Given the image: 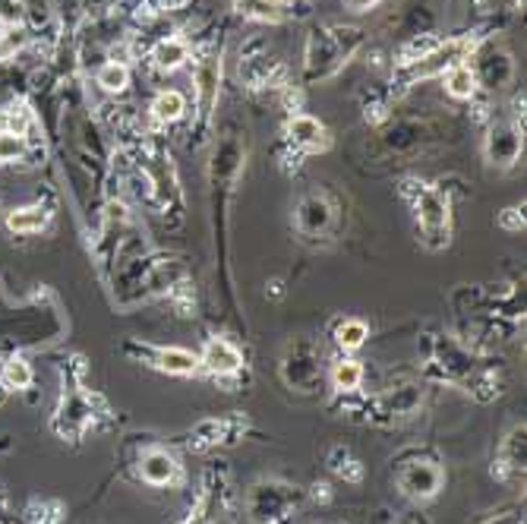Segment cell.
Masks as SVG:
<instances>
[{
  "mask_svg": "<svg viewBox=\"0 0 527 524\" xmlns=\"http://www.w3.org/2000/svg\"><path fill=\"white\" fill-rule=\"evenodd\" d=\"M300 489L287 487L282 480H259L246 493V512L256 524H284L297 512Z\"/></svg>",
  "mask_w": 527,
  "mask_h": 524,
  "instance_id": "cell-1",
  "label": "cell"
},
{
  "mask_svg": "<svg viewBox=\"0 0 527 524\" xmlns=\"http://www.w3.org/2000/svg\"><path fill=\"white\" fill-rule=\"evenodd\" d=\"M442 484H446V474H442V467L436 465L433 458L405 461L398 471L401 493L410 496V499H417V502H427V499H433V496H439Z\"/></svg>",
  "mask_w": 527,
  "mask_h": 524,
  "instance_id": "cell-2",
  "label": "cell"
},
{
  "mask_svg": "<svg viewBox=\"0 0 527 524\" xmlns=\"http://www.w3.org/2000/svg\"><path fill=\"white\" fill-rule=\"evenodd\" d=\"M417 218H420V234L423 244L439 250L449 244V203L442 193L423 187L417 196Z\"/></svg>",
  "mask_w": 527,
  "mask_h": 524,
  "instance_id": "cell-3",
  "label": "cell"
},
{
  "mask_svg": "<svg viewBox=\"0 0 527 524\" xmlns=\"http://www.w3.org/2000/svg\"><path fill=\"white\" fill-rule=\"evenodd\" d=\"M284 383L294 385V389H304L310 392L313 385L323 379V367H319V354L316 348H313L310 341H304V338H297V341L287 348V357H284Z\"/></svg>",
  "mask_w": 527,
  "mask_h": 524,
  "instance_id": "cell-4",
  "label": "cell"
},
{
  "mask_svg": "<svg viewBox=\"0 0 527 524\" xmlns=\"http://www.w3.org/2000/svg\"><path fill=\"white\" fill-rule=\"evenodd\" d=\"M200 367L209 370L212 376H234L243 367V351L228 338H209L200 354Z\"/></svg>",
  "mask_w": 527,
  "mask_h": 524,
  "instance_id": "cell-5",
  "label": "cell"
},
{
  "mask_svg": "<svg viewBox=\"0 0 527 524\" xmlns=\"http://www.w3.org/2000/svg\"><path fill=\"white\" fill-rule=\"evenodd\" d=\"M140 477L149 487H174L181 480V465L168 449H149L140 458Z\"/></svg>",
  "mask_w": 527,
  "mask_h": 524,
  "instance_id": "cell-6",
  "label": "cell"
},
{
  "mask_svg": "<svg viewBox=\"0 0 527 524\" xmlns=\"http://www.w3.org/2000/svg\"><path fill=\"white\" fill-rule=\"evenodd\" d=\"M423 404V389L417 383H398L388 385L379 395V414H386L388 420H405Z\"/></svg>",
  "mask_w": 527,
  "mask_h": 524,
  "instance_id": "cell-7",
  "label": "cell"
},
{
  "mask_svg": "<svg viewBox=\"0 0 527 524\" xmlns=\"http://www.w3.org/2000/svg\"><path fill=\"white\" fill-rule=\"evenodd\" d=\"M512 73H515V67H512V58L505 51L490 47V51H483L480 58H477L474 76L477 82H483L487 89H502L505 82L512 79Z\"/></svg>",
  "mask_w": 527,
  "mask_h": 524,
  "instance_id": "cell-8",
  "label": "cell"
},
{
  "mask_svg": "<svg viewBox=\"0 0 527 524\" xmlns=\"http://www.w3.org/2000/svg\"><path fill=\"white\" fill-rule=\"evenodd\" d=\"M328 225H332V205H328V199H323L319 193L306 196L304 203L297 205V227H300V234H306V237H316V234H323Z\"/></svg>",
  "mask_w": 527,
  "mask_h": 524,
  "instance_id": "cell-9",
  "label": "cell"
},
{
  "mask_svg": "<svg viewBox=\"0 0 527 524\" xmlns=\"http://www.w3.org/2000/svg\"><path fill=\"white\" fill-rule=\"evenodd\" d=\"M152 367L170 376H193L200 370V354L187 348H159L152 351Z\"/></svg>",
  "mask_w": 527,
  "mask_h": 524,
  "instance_id": "cell-10",
  "label": "cell"
},
{
  "mask_svg": "<svg viewBox=\"0 0 527 524\" xmlns=\"http://www.w3.org/2000/svg\"><path fill=\"white\" fill-rule=\"evenodd\" d=\"M487 155L492 164H502V168H509V164L518 162V155H522V136H518L515 127H496L490 133V142H487Z\"/></svg>",
  "mask_w": 527,
  "mask_h": 524,
  "instance_id": "cell-11",
  "label": "cell"
},
{
  "mask_svg": "<svg viewBox=\"0 0 527 524\" xmlns=\"http://www.w3.org/2000/svg\"><path fill=\"white\" fill-rule=\"evenodd\" d=\"M287 133H291V140L297 142V146H304V149H319V146H326V142H328L326 127L313 114H294Z\"/></svg>",
  "mask_w": 527,
  "mask_h": 524,
  "instance_id": "cell-12",
  "label": "cell"
},
{
  "mask_svg": "<svg viewBox=\"0 0 527 524\" xmlns=\"http://www.w3.org/2000/svg\"><path fill=\"white\" fill-rule=\"evenodd\" d=\"M499 474H524V426H515L499 452Z\"/></svg>",
  "mask_w": 527,
  "mask_h": 524,
  "instance_id": "cell-13",
  "label": "cell"
},
{
  "mask_svg": "<svg viewBox=\"0 0 527 524\" xmlns=\"http://www.w3.org/2000/svg\"><path fill=\"white\" fill-rule=\"evenodd\" d=\"M477 76H474V67L470 64H455L446 70V92L451 95V99H474L477 92Z\"/></svg>",
  "mask_w": 527,
  "mask_h": 524,
  "instance_id": "cell-14",
  "label": "cell"
},
{
  "mask_svg": "<svg viewBox=\"0 0 527 524\" xmlns=\"http://www.w3.org/2000/svg\"><path fill=\"white\" fill-rule=\"evenodd\" d=\"M187 58H190V47L183 38H161L152 51V60L159 70H177Z\"/></svg>",
  "mask_w": 527,
  "mask_h": 524,
  "instance_id": "cell-15",
  "label": "cell"
},
{
  "mask_svg": "<svg viewBox=\"0 0 527 524\" xmlns=\"http://www.w3.org/2000/svg\"><path fill=\"white\" fill-rule=\"evenodd\" d=\"M183 114H187V99L177 89H164V92H159V99L152 101V117L159 123H174Z\"/></svg>",
  "mask_w": 527,
  "mask_h": 524,
  "instance_id": "cell-16",
  "label": "cell"
},
{
  "mask_svg": "<svg viewBox=\"0 0 527 524\" xmlns=\"http://www.w3.org/2000/svg\"><path fill=\"white\" fill-rule=\"evenodd\" d=\"M364 383V363L360 361H338L332 367V389L335 392H357Z\"/></svg>",
  "mask_w": 527,
  "mask_h": 524,
  "instance_id": "cell-17",
  "label": "cell"
},
{
  "mask_svg": "<svg viewBox=\"0 0 527 524\" xmlns=\"http://www.w3.org/2000/svg\"><path fill=\"white\" fill-rule=\"evenodd\" d=\"M4 385L13 392H26L32 385V379H36V373H32V363L26 361V357H10V361L4 363Z\"/></svg>",
  "mask_w": 527,
  "mask_h": 524,
  "instance_id": "cell-18",
  "label": "cell"
},
{
  "mask_svg": "<svg viewBox=\"0 0 527 524\" xmlns=\"http://www.w3.org/2000/svg\"><path fill=\"white\" fill-rule=\"evenodd\" d=\"M47 222L45 209H36V205H29V209H13L10 215H6V227L16 234H36L41 231Z\"/></svg>",
  "mask_w": 527,
  "mask_h": 524,
  "instance_id": "cell-19",
  "label": "cell"
},
{
  "mask_svg": "<svg viewBox=\"0 0 527 524\" xmlns=\"http://www.w3.org/2000/svg\"><path fill=\"white\" fill-rule=\"evenodd\" d=\"M95 79H98V86L105 89V92L120 95V92H127V86H129V70H127V64H120V60H111V64L101 67Z\"/></svg>",
  "mask_w": 527,
  "mask_h": 524,
  "instance_id": "cell-20",
  "label": "cell"
},
{
  "mask_svg": "<svg viewBox=\"0 0 527 524\" xmlns=\"http://www.w3.org/2000/svg\"><path fill=\"white\" fill-rule=\"evenodd\" d=\"M367 338H369V326L364 320H345L338 329H335V341H338L345 351H357Z\"/></svg>",
  "mask_w": 527,
  "mask_h": 524,
  "instance_id": "cell-21",
  "label": "cell"
},
{
  "mask_svg": "<svg viewBox=\"0 0 527 524\" xmlns=\"http://www.w3.org/2000/svg\"><path fill=\"white\" fill-rule=\"evenodd\" d=\"M328 467H332L338 477H345V480H351V484H357L360 477H364V467H360V461L354 458L347 449H332V455H328Z\"/></svg>",
  "mask_w": 527,
  "mask_h": 524,
  "instance_id": "cell-22",
  "label": "cell"
},
{
  "mask_svg": "<svg viewBox=\"0 0 527 524\" xmlns=\"http://www.w3.org/2000/svg\"><path fill=\"white\" fill-rule=\"evenodd\" d=\"M26 155V136L16 130H4L0 133V162H19Z\"/></svg>",
  "mask_w": 527,
  "mask_h": 524,
  "instance_id": "cell-23",
  "label": "cell"
},
{
  "mask_svg": "<svg viewBox=\"0 0 527 524\" xmlns=\"http://www.w3.org/2000/svg\"><path fill=\"white\" fill-rule=\"evenodd\" d=\"M376 4H379V0H345V6H351L354 13H367L373 10Z\"/></svg>",
  "mask_w": 527,
  "mask_h": 524,
  "instance_id": "cell-24",
  "label": "cell"
},
{
  "mask_svg": "<svg viewBox=\"0 0 527 524\" xmlns=\"http://www.w3.org/2000/svg\"><path fill=\"white\" fill-rule=\"evenodd\" d=\"M490 524H512V521H490Z\"/></svg>",
  "mask_w": 527,
  "mask_h": 524,
  "instance_id": "cell-25",
  "label": "cell"
},
{
  "mask_svg": "<svg viewBox=\"0 0 527 524\" xmlns=\"http://www.w3.org/2000/svg\"><path fill=\"white\" fill-rule=\"evenodd\" d=\"M164 4H174V0H164Z\"/></svg>",
  "mask_w": 527,
  "mask_h": 524,
  "instance_id": "cell-26",
  "label": "cell"
}]
</instances>
